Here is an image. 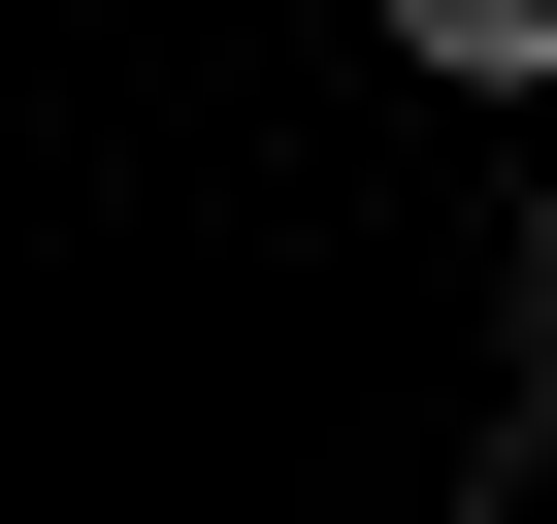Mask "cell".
Here are the masks:
<instances>
[{
	"mask_svg": "<svg viewBox=\"0 0 557 524\" xmlns=\"http://www.w3.org/2000/svg\"><path fill=\"white\" fill-rule=\"evenodd\" d=\"M394 34H426L459 99H557V0H394Z\"/></svg>",
	"mask_w": 557,
	"mask_h": 524,
	"instance_id": "6da1fadb",
	"label": "cell"
}]
</instances>
